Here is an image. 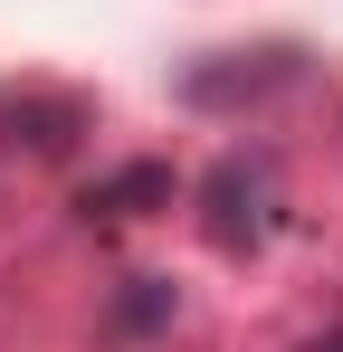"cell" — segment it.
I'll use <instances>...</instances> for the list:
<instances>
[{
	"label": "cell",
	"instance_id": "5",
	"mask_svg": "<svg viewBox=\"0 0 343 352\" xmlns=\"http://www.w3.org/2000/svg\"><path fill=\"white\" fill-rule=\"evenodd\" d=\"M163 305H172V295L143 276V295H124V324H163Z\"/></svg>",
	"mask_w": 343,
	"mask_h": 352
},
{
	"label": "cell",
	"instance_id": "1",
	"mask_svg": "<svg viewBox=\"0 0 343 352\" xmlns=\"http://www.w3.org/2000/svg\"><path fill=\"white\" fill-rule=\"evenodd\" d=\"M210 238L220 248H258L267 238V172L258 162H220L210 172Z\"/></svg>",
	"mask_w": 343,
	"mask_h": 352
},
{
	"label": "cell",
	"instance_id": "2",
	"mask_svg": "<svg viewBox=\"0 0 343 352\" xmlns=\"http://www.w3.org/2000/svg\"><path fill=\"white\" fill-rule=\"evenodd\" d=\"M295 76V48H258V67H191V105H229V96H267Z\"/></svg>",
	"mask_w": 343,
	"mask_h": 352
},
{
	"label": "cell",
	"instance_id": "6",
	"mask_svg": "<svg viewBox=\"0 0 343 352\" xmlns=\"http://www.w3.org/2000/svg\"><path fill=\"white\" fill-rule=\"evenodd\" d=\"M305 352H343V333H324V343H305Z\"/></svg>",
	"mask_w": 343,
	"mask_h": 352
},
{
	"label": "cell",
	"instance_id": "4",
	"mask_svg": "<svg viewBox=\"0 0 343 352\" xmlns=\"http://www.w3.org/2000/svg\"><path fill=\"white\" fill-rule=\"evenodd\" d=\"M153 200H172V172H163V162H124L114 181H96V200H86V210L124 219V210H153Z\"/></svg>",
	"mask_w": 343,
	"mask_h": 352
},
{
	"label": "cell",
	"instance_id": "3",
	"mask_svg": "<svg viewBox=\"0 0 343 352\" xmlns=\"http://www.w3.org/2000/svg\"><path fill=\"white\" fill-rule=\"evenodd\" d=\"M0 124H10V133H0V143H29V153H67V143H76V105H67V96H29V105H0Z\"/></svg>",
	"mask_w": 343,
	"mask_h": 352
}]
</instances>
